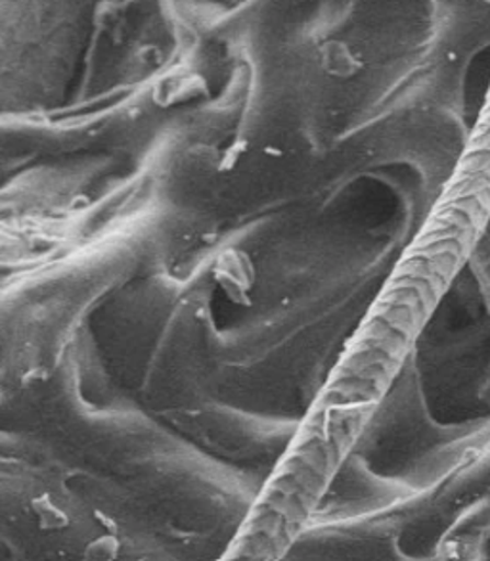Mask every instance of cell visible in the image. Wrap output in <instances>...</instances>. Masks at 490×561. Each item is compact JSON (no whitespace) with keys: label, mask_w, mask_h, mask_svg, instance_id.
Segmentation results:
<instances>
[{"label":"cell","mask_w":490,"mask_h":561,"mask_svg":"<svg viewBox=\"0 0 490 561\" xmlns=\"http://www.w3.org/2000/svg\"><path fill=\"white\" fill-rule=\"evenodd\" d=\"M0 561H192L102 486L58 479L4 491Z\"/></svg>","instance_id":"6da1fadb"}]
</instances>
